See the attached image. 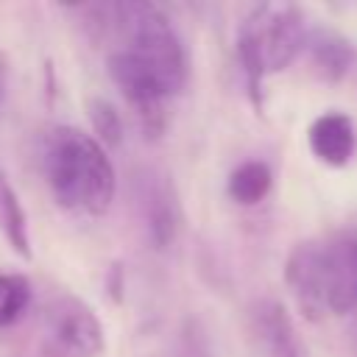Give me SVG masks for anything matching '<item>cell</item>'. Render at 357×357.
Here are the masks:
<instances>
[{"label": "cell", "mask_w": 357, "mask_h": 357, "mask_svg": "<svg viewBox=\"0 0 357 357\" xmlns=\"http://www.w3.org/2000/svg\"><path fill=\"white\" fill-rule=\"evenodd\" d=\"M117 45L109 53V75L142 123L159 128L167 103L190 78L187 45L156 3H114L106 8Z\"/></svg>", "instance_id": "cell-1"}, {"label": "cell", "mask_w": 357, "mask_h": 357, "mask_svg": "<svg viewBox=\"0 0 357 357\" xmlns=\"http://www.w3.org/2000/svg\"><path fill=\"white\" fill-rule=\"evenodd\" d=\"M36 162L50 195L61 209L98 218L112 206L117 176L109 148L95 134L67 123L50 126L39 137Z\"/></svg>", "instance_id": "cell-2"}, {"label": "cell", "mask_w": 357, "mask_h": 357, "mask_svg": "<svg viewBox=\"0 0 357 357\" xmlns=\"http://www.w3.org/2000/svg\"><path fill=\"white\" fill-rule=\"evenodd\" d=\"M284 284L310 321L357 310V226L301 240L284 262Z\"/></svg>", "instance_id": "cell-3"}, {"label": "cell", "mask_w": 357, "mask_h": 357, "mask_svg": "<svg viewBox=\"0 0 357 357\" xmlns=\"http://www.w3.org/2000/svg\"><path fill=\"white\" fill-rule=\"evenodd\" d=\"M304 11L293 3H259L237 25L234 50L251 100L262 103V84L268 75L282 73L307 45Z\"/></svg>", "instance_id": "cell-4"}, {"label": "cell", "mask_w": 357, "mask_h": 357, "mask_svg": "<svg viewBox=\"0 0 357 357\" xmlns=\"http://www.w3.org/2000/svg\"><path fill=\"white\" fill-rule=\"evenodd\" d=\"M45 346L59 357H98L106 346V332L98 312L73 293H59L42 307Z\"/></svg>", "instance_id": "cell-5"}, {"label": "cell", "mask_w": 357, "mask_h": 357, "mask_svg": "<svg viewBox=\"0 0 357 357\" xmlns=\"http://www.w3.org/2000/svg\"><path fill=\"white\" fill-rule=\"evenodd\" d=\"M131 184H134L137 209H139L148 240L156 248L170 245L178 231V195L170 178L156 167H142L137 170Z\"/></svg>", "instance_id": "cell-6"}, {"label": "cell", "mask_w": 357, "mask_h": 357, "mask_svg": "<svg viewBox=\"0 0 357 357\" xmlns=\"http://www.w3.org/2000/svg\"><path fill=\"white\" fill-rule=\"evenodd\" d=\"M307 145L321 165L343 167L357 151V126L346 112H324L310 123Z\"/></svg>", "instance_id": "cell-7"}, {"label": "cell", "mask_w": 357, "mask_h": 357, "mask_svg": "<svg viewBox=\"0 0 357 357\" xmlns=\"http://www.w3.org/2000/svg\"><path fill=\"white\" fill-rule=\"evenodd\" d=\"M251 335L262 357H301V346L287 310L273 298H259L251 312Z\"/></svg>", "instance_id": "cell-8"}, {"label": "cell", "mask_w": 357, "mask_h": 357, "mask_svg": "<svg viewBox=\"0 0 357 357\" xmlns=\"http://www.w3.org/2000/svg\"><path fill=\"white\" fill-rule=\"evenodd\" d=\"M307 50H310V59H312V67L318 70V75L324 81H332V84L346 78V73L354 64L351 42L343 33H337L335 28H326V25H318V28L310 31Z\"/></svg>", "instance_id": "cell-9"}, {"label": "cell", "mask_w": 357, "mask_h": 357, "mask_svg": "<svg viewBox=\"0 0 357 357\" xmlns=\"http://www.w3.org/2000/svg\"><path fill=\"white\" fill-rule=\"evenodd\" d=\"M273 187V170L268 162L262 159H245L240 162L226 181V192L234 204L240 206H257L259 201H265V195Z\"/></svg>", "instance_id": "cell-10"}, {"label": "cell", "mask_w": 357, "mask_h": 357, "mask_svg": "<svg viewBox=\"0 0 357 357\" xmlns=\"http://www.w3.org/2000/svg\"><path fill=\"white\" fill-rule=\"evenodd\" d=\"M0 229L3 237L8 240V245L31 259V226H28V212L14 190V184L8 181V176L0 170Z\"/></svg>", "instance_id": "cell-11"}, {"label": "cell", "mask_w": 357, "mask_h": 357, "mask_svg": "<svg viewBox=\"0 0 357 357\" xmlns=\"http://www.w3.org/2000/svg\"><path fill=\"white\" fill-rule=\"evenodd\" d=\"M33 307V284L25 273L0 271V329L17 326Z\"/></svg>", "instance_id": "cell-12"}, {"label": "cell", "mask_w": 357, "mask_h": 357, "mask_svg": "<svg viewBox=\"0 0 357 357\" xmlns=\"http://www.w3.org/2000/svg\"><path fill=\"white\" fill-rule=\"evenodd\" d=\"M89 114H92V128H95L92 134L103 145H120V139H123V120H120L117 109L109 100H92Z\"/></svg>", "instance_id": "cell-13"}]
</instances>
